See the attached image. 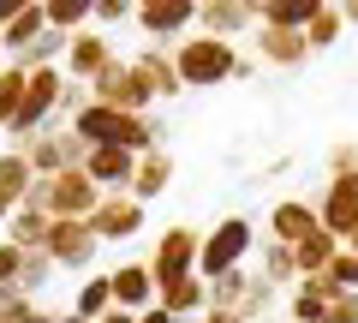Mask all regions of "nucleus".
I'll return each mask as SVG.
<instances>
[{"mask_svg": "<svg viewBox=\"0 0 358 323\" xmlns=\"http://www.w3.org/2000/svg\"><path fill=\"white\" fill-rule=\"evenodd\" d=\"M173 72L185 90H215V84H233V78H251V60L239 54V42L192 30L185 42H173Z\"/></svg>", "mask_w": 358, "mask_h": 323, "instance_id": "1", "label": "nucleus"}, {"mask_svg": "<svg viewBox=\"0 0 358 323\" xmlns=\"http://www.w3.org/2000/svg\"><path fill=\"white\" fill-rule=\"evenodd\" d=\"M102 198H108V192L90 180L84 168H66V174H48V180H36L24 204H30V209H42L48 221H90Z\"/></svg>", "mask_w": 358, "mask_h": 323, "instance_id": "2", "label": "nucleus"}, {"mask_svg": "<svg viewBox=\"0 0 358 323\" xmlns=\"http://www.w3.org/2000/svg\"><path fill=\"white\" fill-rule=\"evenodd\" d=\"M257 246H263V240H257L251 216H221L215 228L203 233V258H197V275H203V282H221V275L245 270Z\"/></svg>", "mask_w": 358, "mask_h": 323, "instance_id": "3", "label": "nucleus"}, {"mask_svg": "<svg viewBox=\"0 0 358 323\" xmlns=\"http://www.w3.org/2000/svg\"><path fill=\"white\" fill-rule=\"evenodd\" d=\"M197 258H203V233L192 228V221H173V228H162L155 233V246H150V275H155V287H173V282H185V275H197Z\"/></svg>", "mask_w": 358, "mask_h": 323, "instance_id": "4", "label": "nucleus"}, {"mask_svg": "<svg viewBox=\"0 0 358 323\" xmlns=\"http://www.w3.org/2000/svg\"><path fill=\"white\" fill-rule=\"evenodd\" d=\"M13 150H24L30 156V168H36V180H48V174H66V168H84V138H78L72 126H48V132H36L30 144H13Z\"/></svg>", "mask_w": 358, "mask_h": 323, "instance_id": "5", "label": "nucleus"}, {"mask_svg": "<svg viewBox=\"0 0 358 323\" xmlns=\"http://www.w3.org/2000/svg\"><path fill=\"white\" fill-rule=\"evenodd\" d=\"M131 25H138L150 42L173 48V42H185L197 30V0H143L138 13H131Z\"/></svg>", "mask_w": 358, "mask_h": 323, "instance_id": "6", "label": "nucleus"}, {"mask_svg": "<svg viewBox=\"0 0 358 323\" xmlns=\"http://www.w3.org/2000/svg\"><path fill=\"white\" fill-rule=\"evenodd\" d=\"M90 102L96 108H120V114H155V96L138 84V72H131V60H114L96 84H90Z\"/></svg>", "mask_w": 358, "mask_h": 323, "instance_id": "7", "label": "nucleus"}, {"mask_svg": "<svg viewBox=\"0 0 358 323\" xmlns=\"http://www.w3.org/2000/svg\"><path fill=\"white\" fill-rule=\"evenodd\" d=\"M96 233H90V221H48V240H42V252L54 258V270H72V275H90V263H96Z\"/></svg>", "mask_w": 358, "mask_h": 323, "instance_id": "8", "label": "nucleus"}, {"mask_svg": "<svg viewBox=\"0 0 358 323\" xmlns=\"http://www.w3.org/2000/svg\"><path fill=\"white\" fill-rule=\"evenodd\" d=\"M143 209L131 192H108L102 204H96V216H90V233L102 240V246H126V240H138L143 233Z\"/></svg>", "mask_w": 358, "mask_h": 323, "instance_id": "9", "label": "nucleus"}, {"mask_svg": "<svg viewBox=\"0 0 358 323\" xmlns=\"http://www.w3.org/2000/svg\"><path fill=\"white\" fill-rule=\"evenodd\" d=\"M197 30L221 42H251L257 30V0H197Z\"/></svg>", "mask_w": 358, "mask_h": 323, "instance_id": "10", "label": "nucleus"}, {"mask_svg": "<svg viewBox=\"0 0 358 323\" xmlns=\"http://www.w3.org/2000/svg\"><path fill=\"white\" fill-rule=\"evenodd\" d=\"M317 216H322V233H334L341 246L352 240V233H358V174H341V180L322 186Z\"/></svg>", "mask_w": 358, "mask_h": 323, "instance_id": "11", "label": "nucleus"}, {"mask_svg": "<svg viewBox=\"0 0 358 323\" xmlns=\"http://www.w3.org/2000/svg\"><path fill=\"white\" fill-rule=\"evenodd\" d=\"M131 72H138V84L155 96V102H173V96H185V84H179L173 72V48H162V42H143L138 54H126Z\"/></svg>", "mask_w": 358, "mask_h": 323, "instance_id": "12", "label": "nucleus"}, {"mask_svg": "<svg viewBox=\"0 0 358 323\" xmlns=\"http://www.w3.org/2000/svg\"><path fill=\"white\" fill-rule=\"evenodd\" d=\"M310 233H322L317 198H275V209H268V240H281V246H305Z\"/></svg>", "mask_w": 358, "mask_h": 323, "instance_id": "13", "label": "nucleus"}, {"mask_svg": "<svg viewBox=\"0 0 358 323\" xmlns=\"http://www.w3.org/2000/svg\"><path fill=\"white\" fill-rule=\"evenodd\" d=\"M251 54L263 66H275V72H299V66L310 60V42H305V30H268V25H257L251 30Z\"/></svg>", "mask_w": 358, "mask_h": 323, "instance_id": "14", "label": "nucleus"}, {"mask_svg": "<svg viewBox=\"0 0 358 323\" xmlns=\"http://www.w3.org/2000/svg\"><path fill=\"white\" fill-rule=\"evenodd\" d=\"M108 66H114V48H108V36H102V30H78L72 48H66V66H60V72L72 78V84H96Z\"/></svg>", "mask_w": 358, "mask_h": 323, "instance_id": "15", "label": "nucleus"}, {"mask_svg": "<svg viewBox=\"0 0 358 323\" xmlns=\"http://www.w3.org/2000/svg\"><path fill=\"white\" fill-rule=\"evenodd\" d=\"M84 174L102 186V192H131V180H138V156L114 150V144H96V150L84 156Z\"/></svg>", "mask_w": 358, "mask_h": 323, "instance_id": "16", "label": "nucleus"}, {"mask_svg": "<svg viewBox=\"0 0 358 323\" xmlns=\"http://www.w3.org/2000/svg\"><path fill=\"white\" fill-rule=\"evenodd\" d=\"M108 275H114V305H120V311H131V317H143V311L155 305V294H162V287H155V275H150V263H143V258L120 263V270H108Z\"/></svg>", "mask_w": 358, "mask_h": 323, "instance_id": "17", "label": "nucleus"}, {"mask_svg": "<svg viewBox=\"0 0 358 323\" xmlns=\"http://www.w3.org/2000/svg\"><path fill=\"white\" fill-rule=\"evenodd\" d=\"M173 174H179L173 150H143L138 156V180H131V198H138V204H155V198L173 186Z\"/></svg>", "mask_w": 358, "mask_h": 323, "instance_id": "18", "label": "nucleus"}, {"mask_svg": "<svg viewBox=\"0 0 358 323\" xmlns=\"http://www.w3.org/2000/svg\"><path fill=\"white\" fill-rule=\"evenodd\" d=\"M42 36H48V6H42V0H24V6H18V18L0 30V48H6V60H18V54L36 48Z\"/></svg>", "mask_w": 358, "mask_h": 323, "instance_id": "19", "label": "nucleus"}, {"mask_svg": "<svg viewBox=\"0 0 358 323\" xmlns=\"http://www.w3.org/2000/svg\"><path fill=\"white\" fill-rule=\"evenodd\" d=\"M257 282H268L275 294H293L299 287V263H293V246H281V240H263L257 246Z\"/></svg>", "mask_w": 358, "mask_h": 323, "instance_id": "20", "label": "nucleus"}, {"mask_svg": "<svg viewBox=\"0 0 358 323\" xmlns=\"http://www.w3.org/2000/svg\"><path fill=\"white\" fill-rule=\"evenodd\" d=\"M72 311H78L84 323H102L108 311H120V305H114V275H108V270L84 275V282H78V294H72Z\"/></svg>", "mask_w": 358, "mask_h": 323, "instance_id": "21", "label": "nucleus"}, {"mask_svg": "<svg viewBox=\"0 0 358 323\" xmlns=\"http://www.w3.org/2000/svg\"><path fill=\"white\" fill-rule=\"evenodd\" d=\"M30 186H36V168H30V156L6 144V150H0V198L18 209V204L30 198Z\"/></svg>", "mask_w": 358, "mask_h": 323, "instance_id": "22", "label": "nucleus"}, {"mask_svg": "<svg viewBox=\"0 0 358 323\" xmlns=\"http://www.w3.org/2000/svg\"><path fill=\"white\" fill-rule=\"evenodd\" d=\"M322 0H257V25L268 30H305Z\"/></svg>", "mask_w": 358, "mask_h": 323, "instance_id": "23", "label": "nucleus"}, {"mask_svg": "<svg viewBox=\"0 0 358 323\" xmlns=\"http://www.w3.org/2000/svg\"><path fill=\"white\" fill-rule=\"evenodd\" d=\"M329 287H322V282H299L293 287V294H287V323H322V317H329Z\"/></svg>", "mask_w": 358, "mask_h": 323, "instance_id": "24", "label": "nucleus"}, {"mask_svg": "<svg viewBox=\"0 0 358 323\" xmlns=\"http://www.w3.org/2000/svg\"><path fill=\"white\" fill-rule=\"evenodd\" d=\"M334 252H341V240L334 233H310L305 246H293V263H299V282H317L322 270L334 263Z\"/></svg>", "mask_w": 358, "mask_h": 323, "instance_id": "25", "label": "nucleus"}, {"mask_svg": "<svg viewBox=\"0 0 358 323\" xmlns=\"http://www.w3.org/2000/svg\"><path fill=\"white\" fill-rule=\"evenodd\" d=\"M0 233H6L18 252H42V240H48V216H42V209H30V204H18L13 221H6Z\"/></svg>", "mask_w": 358, "mask_h": 323, "instance_id": "26", "label": "nucleus"}, {"mask_svg": "<svg viewBox=\"0 0 358 323\" xmlns=\"http://www.w3.org/2000/svg\"><path fill=\"white\" fill-rule=\"evenodd\" d=\"M251 263H245V270H233V275H221V282H209V311H233V317H239L245 311V299H251Z\"/></svg>", "mask_w": 358, "mask_h": 323, "instance_id": "27", "label": "nucleus"}, {"mask_svg": "<svg viewBox=\"0 0 358 323\" xmlns=\"http://www.w3.org/2000/svg\"><path fill=\"white\" fill-rule=\"evenodd\" d=\"M341 36H346V13L322 0V6H317V18L305 25V42H310V54H329L334 42H341Z\"/></svg>", "mask_w": 358, "mask_h": 323, "instance_id": "28", "label": "nucleus"}, {"mask_svg": "<svg viewBox=\"0 0 358 323\" xmlns=\"http://www.w3.org/2000/svg\"><path fill=\"white\" fill-rule=\"evenodd\" d=\"M42 6H48V30H60V36H78V30L96 25L90 0H42Z\"/></svg>", "mask_w": 358, "mask_h": 323, "instance_id": "29", "label": "nucleus"}, {"mask_svg": "<svg viewBox=\"0 0 358 323\" xmlns=\"http://www.w3.org/2000/svg\"><path fill=\"white\" fill-rule=\"evenodd\" d=\"M24 84H30V72H18V66L6 60V72H0V138L13 132L18 108H24Z\"/></svg>", "mask_w": 358, "mask_h": 323, "instance_id": "30", "label": "nucleus"}, {"mask_svg": "<svg viewBox=\"0 0 358 323\" xmlns=\"http://www.w3.org/2000/svg\"><path fill=\"white\" fill-rule=\"evenodd\" d=\"M54 275H60V270H54L48 252H24V270H18V294H24V299H42V294L54 287Z\"/></svg>", "mask_w": 358, "mask_h": 323, "instance_id": "31", "label": "nucleus"}, {"mask_svg": "<svg viewBox=\"0 0 358 323\" xmlns=\"http://www.w3.org/2000/svg\"><path fill=\"white\" fill-rule=\"evenodd\" d=\"M317 282L322 287H329V294H358V258H352V252H334V263H329V270H322L317 275Z\"/></svg>", "mask_w": 358, "mask_h": 323, "instance_id": "32", "label": "nucleus"}, {"mask_svg": "<svg viewBox=\"0 0 358 323\" xmlns=\"http://www.w3.org/2000/svg\"><path fill=\"white\" fill-rule=\"evenodd\" d=\"M341 174H358V138H334L329 144V180Z\"/></svg>", "mask_w": 358, "mask_h": 323, "instance_id": "33", "label": "nucleus"}, {"mask_svg": "<svg viewBox=\"0 0 358 323\" xmlns=\"http://www.w3.org/2000/svg\"><path fill=\"white\" fill-rule=\"evenodd\" d=\"M90 6H96V25H90V30H108V25H126V18L138 13V6H126V0H90Z\"/></svg>", "mask_w": 358, "mask_h": 323, "instance_id": "34", "label": "nucleus"}, {"mask_svg": "<svg viewBox=\"0 0 358 323\" xmlns=\"http://www.w3.org/2000/svg\"><path fill=\"white\" fill-rule=\"evenodd\" d=\"M18 270H24V252L0 233V287H18Z\"/></svg>", "mask_w": 358, "mask_h": 323, "instance_id": "35", "label": "nucleus"}, {"mask_svg": "<svg viewBox=\"0 0 358 323\" xmlns=\"http://www.w3.org/2000/svg\"><path fill=\"white\" fill-rule=\"evenodd\" d=\"M322 323H358V294H334L329 299V317Z\"/></svg>", "mask_w": 358, "mask_h": 323, "instance_id": "36", "label": "nucleus"}, {"mask_svg": "<svg viewBox=\"0 0 358 323\" xmlns=\"http://www.w3.org/2000/svg\"><path fill=\"white\" fill-rule=\"evenodd\" d=\"M138 323H179V317H167V311H162V305H150V311H143V317H138Z\"/></svg>", "mask_w": 358, "mask_h": 323, "instance_id": "37", "label": "nucleus"}, {"mask_svg": "<svg viewBox=\"0 0 358 323\" xmlns=\"http://www.w3.org/2000/svg\"><path fill=\"white\" fill-rule=\"evenodd\" d=\"M102 323H138V317H131V311H108Z\"/></svg>", "mask_w": 358, "mask_h": 323, "instance_id": "38", "label": "nucleus"}, {"mask_svg": "<svg viewBox=\"0 0 358 323\" xmlns=\"http://www.w3.org/2000/svg\"><path fill=\"white\" fill-rule=\"evenodd\" d=\"M341 13H346V25H358V0H346V6H341Z\"/></svg>", "mask_w": 358, "mask_h": 323, "instance_id": "39", "label": "nucleus"}, {"mask_svg": "<svg viewBox=\"0 0 358 323\" xmlns=\"http://www.w3.org/2000/svg\"><path fill=\"white\" fill-rule=\"evenodd\" d=\"M6 221H13V204H6V198H0V228H6Z\"/></svg>", "mask_w": 358, "mask_h": 323, "instance_id": "40", "label": "nucleus"}, {"mask_svg": "<svg viewBox=\"0 0 358 323\" xmlns=\"http://www.w3.org/2000/svg\"><path fill=\"white\" fill-rule=\"evenodd\" d=\"M346 252H352V258H358V233H352V240H346Z\"/></svg>", "mask_w": 358, "mask_h": 323, "instance_id": "41", "label": "nucleus"}, {"mask_svg": "<svg viewBox=\"0 0 358 323\" xmlns=\"http://www.w3.org/2000/svg\"><path fill=\"white\" fill-rule=\"evenodd\" d=\"M0 72H6V48H0Z\"/></svg>", "mask_w": 358, "mask_h": 323, "instance_id": "42", "label": "nucleus"}, {"mask_svg": "<svg viewBox=\"0 0 358 323\" xmlns=\"http://www.w3.org/2000/svg\"><path fill=\"white\" fill-rule=\"evenodd\" d=\"M263 323H281V317H263Z\"/></svg>", "mask_w": 358, "mask_h": 323, "instance_id": "43", "label": "nucleus"}, {"mask_svg": "<svg viewBox=\"0 0 358 323\" xmlns=\"http://www.w3.org/2000/svg\"><path fill=\"white\" fill-rule=\"evenodd\" d=\"M281 323H287V317H281Z\"/></svg>", "mask_w": 358, "mask_h": 323, "instance_id": "44", "label": "nucleus"}]
</instances>
